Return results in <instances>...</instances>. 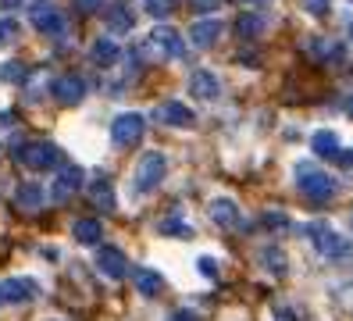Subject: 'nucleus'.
Listing matches in <instances>:
<instances>
[{"instance_id":"nucleus-17","label":"nucleus","mask_w":353,"mask_h":321,"mask_svg":"<svg viewBox=\"0 0 353 321\" xmlns=\"http://www.w3.org/2000/svg\"><path fill=\"white\" fill-rule=\"evenodd\" d=\"M43 200H47V193H43V186H39V182H22V186H18V193H14L18 211H26V214L39 211V207H43Z\"/></svg>"},{"instance_id":"nucleus-10","label":"nucleus","mask_w":353,"mask_h":321,"mask_svg":"<svg viewBox=\"0 0 353 321\" xmlns=\"http://www.w3.org/2000/svg\"><path fill=\"white\" fill-rule=\"evenodd\" d=\"M82 179H86V175H82V168H75V164H65V168L57 171V179H54V200H57V204L72 200L75 193L82 189Z\"/></svg>"},{"instance_id":"nucleus-38","label":"nucleus","mask_w":353,"mask_h":321,"mask_svg":"<svg viewBox=\"0 0 353 321\" xmlns=\"http://www.w3.org/2000/svg\"><path fill=\"white\" fill-rule=\"evenodd\" d=\"M346 115L353 118V93H350V100H346Z\"/></svg>"},{"instance_id":"nucleus-30","label":"nucleus","mask_w":353,"mask_h":321,"mask_svg":"<svg viewBox=\"0 0 353 321\" xmlns=\"http://www.w3.org/2000/svg\"><path fill=\"white\" fill-rule=\"evenodd\" d=\"M18 39V21L11 18H0V47H8V43Z\"/></svg>"},{"instance_id":"nucleus-16","label":"nucleus","mask_w":353,"mask_h":321,"mask_svg":"<svg viewBox=\"0 0 353 321\" xmlns=\"http://www.w3.org/2000/svg\"><path fill=\"white\" fill-rule=\"evenodd\" d=\"M121 57V47L111 39V36H100L93 39V47H90V61L97 64V68H111V64Z\"/></svg>"},{"instance_id":"nucleus-32","label":"nucleus","mask_w":353,"mask_h":321,"mask_svg":"<svg viewBox=\"0 0 353 321\" xmlns=\"http://www.w3.org/2000/svg\"><path fill=\"white\" fill-rule=\"evenodd\" d=\"M196 271H200L203 278H218V261H214V257H200V261H196Z\"/></svg>"},{"instance_id":"nucleus-24","label":"nucleus","mask_w":353,"mask_h":321,"mask_svg":"<svg viewBox=\"0 0 353 321\" xmlns=\"http://www.w3.org/2000/svg\"><path fill=\"white\" fill-rule=\"evenodd\" d=\"M132 26H136V18L129 14V8H111L108 11V29L111 32H132Z\"/></svg>"},{"instance_id":"nucleus-14","label":"nucleus","mask_w":353,"mask_h":321,"mask_svg":"<svg viewBox=\"0 0 353 321\" xmlns=\"http://www.w3.org/2000/svg\"><path fill=\"white\" fill-rule=\"evenodd\" d=\"M221 32H225V26L218 18H196L190 29V39H193V47H214L221 39Z\"/></svg>"},{"instance_id":"nucleus-35","label":"nucleus","mask_w":353,"mask_h":321,"mask_svg":"<svg viewBox=\"0 0 353 321\" xmlns=\"http://www.w3.org/2000/svg\"><path fill=\"white\" fill-rule=\"evenodd\" d=\"M190 4H193L196 11H218V4H221V0H190Z\"/></svg>"},{"instance_id":"nucleus-37","label":"nucleus","mask_w":353,"mask_h":321,"mask_svg":"<svg viewBox=\"0 0 353 321\" xmlns=\"http://www.w3.org/2000/svg\"><path fill=\"white\" fill-rule=\"evenodd\" d=\"M18 4H22V0H0V11H14Z\"/></svg>"},{"instance_id":"nucleus-39","label":"nucleus","mask_w":353,"mask_h":321,"mask_svg":"<svg viewBox=\"0 0 353 321\" xmlns=\"http://www.w3.org/2000/svg\"><path fill=\"white\" fill-rule=\"evenodd\" d=\"M243 4H264V0H243Z\"/></svg>"},{"instance_id":"nucleus-23","label":"nucleus","mask_w":353,"mask_h":321,"mask_svg":"<svg viewBox=\"0 0 353 321\" xmlns=\"http://www.w3.org/2000/svg\"><path fill=\"white\" fill-rule=\"evenodd\" d=\"M236 36L239 39L264 36V14H243V18H236Z\"/></svg>"},{"instance_id":"nucleus-5","label":"nucleus","mask_w":353,"mask_h":321,"mask_svg":"<svg viewBox=\"0 0 353 321\" xmlns=\"http://www.w3.org/2000/svg\"><path fill=\"white\" fill-rule=\"evenodd\" d=\"M18 161H22L26 168H32V171H47V168H54L61 161V150L54 143H47V139L22 143V146H18Z\"/></svg>"},{"instance_id":"nucleus-40","label":"nucleus","mask_w":353,"mask_h":321,"mask_svg":"<svg viewBox=\"0 0 353 321\" xmlns=\"http://www.w3.org/2000/svg\"><path fill=\"white\" fill-rule=\"evenodd\" d=\"M350 39H353V26H350Z\"/></svg>"},{"instance_id":"nucleus-33","label":"nucleus","mask_w":353,"mask_h":321,"mask_svg":"<svg viewBox=\"0 0 353 321\" xmlns=\"http://www.w3.org/2000/svg\"><path fill=\"white\" fill-rule=\"evenodd\" d=\"M303 8H307V14H328L332 0H303Z\"/></svg>"},{"instance_id":"nucleus-34","label":"nucleus","mask_w":353,"mask_h":321,"mask_svg":"<svg viewBox=\"0 0 353 321\" xmlns=\"http://www.w3.org/2000/svg\"><path fill=\"white\" fill-rule=\"evenodd\" d=\"M103 4H108V0H75V8H79V11H86V14H93V11H100Z\"/></svg>"},{"instance_id":"nucleus-13","label":"nucleus","mask_w":353,"mask_h":321,"mask_svg":"<svg viewBox=\"0 0 353 321\" xmlns=\"http://www.w3.org/2000/svg\"><path fill=\"white\" fill-rule=\"evenodd\" d=\"M157 121L172 125V128H193V125H196V115H193L185 104L168 100V104H161V107H157Z\"/></svg>"},{"instance_id":"nucleus-2","label":"nucleus","mask_w":353,"mask_h":321,"mask_svg":"<svg viewBox=\"0 0 353 321\" xmlns=\"http://www.w3.org/2000/svg\"><path fill=\"white\" fill-rule=\"evenodd\" d=\"M303 232L310 235L314 250H318L321 257H332V261H343V257L353 250V243L346 240V235H339L328 222H307V225H303Z\"/></svg>"},{"instance_id":"nucleus-31","label":"nucleus","mask_w":353,"mask_h":321,"mask_svg":"<svg viewBox=\"0 0 353 321\" xmlns=\"http://www.w3.org/2000/svg\"><path fill=\"white\" fill-rule=\"evenodd\" d=\"M14 128H18V118L11 111H0V139H8Z\"/></svg>"},{"instance_id":"nucleus-7","label":"nucleus","mask_w":353,"mask_h":321,"mask_svg":"<svg viewBox=\"0 0 353 321\" xmlns=\"http://www.w3.org/2000/svg\"><path fill=\"white\" fill-rule=\"evenodd\" d=\"M143 133H147V118L129 111V115H118L114 125H111V139L114 146H136L143 139Z\"/></svg>"},{"instance_id":"nucleus-19","label":"nucleus","mask_w":353,"mask_h":321,"mask_svg":"<svg viewBox=\"0 0 353 321\" xmlns=\"http://www.w3.org/2000/svg\"><path fill=\"white\" fill-rule=\"evenodd\" d=\"M310 146H314V154L325 157V161H336L343 154V146H339V136L332 133V128H321V133H314V139H310Z\"/></svg>"},{"instance_id":"nucleus-41","label":"nucleus","mask_w":353,"mask_h":321,"mask_svg":"<svg viewBox=\"0 0 353 321\" xmlns=\"http://www.w3.org/2000/svg\"><path fill=\"white\" fill-rule=\"evenodd\" d=\"M350 4H353V0H350Z\"/></svg>"},{"instance_id":"nucleus-11","label":"nucleus","mask_w":353,"mask_h":321,"mask_svg":"<svg viewBox=\"0 0 353 321\" xmlns=\"http://www.w3.org/2000/svg\"><path fill=\"white\" fill-rule=\"evenodd\" d=\"M97 268H100V275H108V278H125L129 275V257L121 253L118 246H100L97 250Z\"/></svg>"},{"instance_id":"nucleus-8","label":"nucleus","mask_w":353,"mask_h":321,"mask_svg":"<svg viewBox=\"0 0 353 321\" xmlns=\"http://www.w3.org/2000/svg\"><path fill=\"white\" fill-rule=\"evenodd\" d=\"M29 18H32V29L36 32H47V36H65V29H68L65 11L54 8V4H36Z\"/></svg>"},{"instance_id":"nucleus-9","label":"nucleus","mask_w":353,"mask_h":321,"mask_svg":"<svg viewBox=\"0 0 353 321\" xmlns=\"http://www.w3.org/2000/svg\"><path fill=\"white\" fill-rule=\"evenodd\" d=\"M207 214H211V222L221 225V228H243V211L232 197H214L207 204Z\"/></svg>"},{"instance_id":"nucleus-20","label":"nucleus","mask_w":353,"mask_h":321,"mask_svg":"<svg viewBox=\"0 0 353 321\" xmlns=\"http://www.w3.org/2000/svg\"><path fill=\"white\" fill-rule=\"evenodd\" d=\"M132 278H136V289H139L143 296H157V293L164 289V278H161V271H154V268H136Z\"/></svg>"},{"instance_id":"nucleus-27","label":"nucleus","mask_w":353,"mask_h":321,"mask_svg":"<svg viewBox=\"0 0 353 321\" xmlns=\"http://www.w3.org/2000/svg\"><path fill=\"white\" fill-rule=\"evenodd\" d=\"M264 228H272V232H289L293 228V218L289 214H282V211H264Z\"/></svg>"},{"instance_id":"nucleus-22","label":"nucleus","mask_w":353,"mask_h":321,"mask_svg":"<svg viewBox=\"0 0 353 321\" xmlns=\"http://www.w3.org/2000/svg\"><path fill=\"white\" fill-rule=\"evenodd\" d=\"M261 268H268L275 278H282V275L289 271V257H285V250H279V246H264V250H261Z\"/></svg>"},{"instance_id":"nucleus-12","label":"nucleus","mask_w":353,"mask_h":321,"mask_svg":"<svg viewBox=\"0 0 353 321\" xmlns=\"http://www.w3.org/2000/svg\"><path fill=\"white\" fill-rule=\"evenodd\" d=\"M54 97H57L61 104L75 107V104L86 100V82H82L79 75H57V79H54Z\"/></svg>"},{"instance_id":"nucleus-18","label":"nucleus","mask_w":353,"mask_h":321,"mask_svg":"<svg viewBox=\"0 0 353 321\" xmlns=\"http://www.w3.org/2000/svg\"><path fill=\"white\" fill-rule=\"evenodd\" d=\"M90 204H93V211H100V214H114V186H111L108 179H93V186H90Z\"/></svg>"},{"instance_id":"nucleus-21","label":"nucleus","mask_w":353,"mask_h":321,"mask_svg":"<svg viewBox=\"0 0 353 321\" xmlns=\"http://www.w3.org/2000/svg\"><path fill=\"white\" fill-rule=\"evenodd\" d=\"M72 235L82 243V246H93V243H100V235H103V228H100V222L97 218H79L75 225H72Z\"/></svg>"},{"instance_id":"nucleus-28","label":"nucleus","mask_w":353,"mask_h":321,"mask_svg":"<svg viewBox=\"0 0 353 321\" xmlns=\"http://www.w3.org/2000/svg\"><path fill=\"white\" fill-rule=\"evenodd\" d=\"M143 8H147L154 18H168L179 11V0H143Z\"/></svg>"},{"instance_id":"nucleus-1","label":"nucleus","mask_w":353,"mask_h":321,"mask_svg":"<svg viewBox=\"0 0 353 321\" xmlns=\"http://www.w3.org/2000/svg\"><path fill=\"white\" fill-rule=\"evenodd\" d=\"M296 189L303 193V197H307L310 204H328L332 197H336L339 182L332 179L328 171H321L318 164L300 161V164H296Z\"/></svg>"},{"instance_id":"nucleus-26","label":"nucleus","mask_w":353,"mask_h":321,"mask_svg":"<svg viewBox=\"0 0 353 321\" xmlns=\"http://www.w3.org/2000/svg\"><path fill=\"white\" fill-rule=\"evenodd\" d=\"M343 50H339V43H332V39H314L310 43V57L314 61H336Z\"/></svg>"},{"instance_id":"nucleus-4","label":"nucleus","mask_w":353,"mask_h":321,"mask_svg":"<svg viewBox=\"0 0 353 321\" xmlns=\"http://www.w3.org/2000/svg\"><path fill=\"white\" fill-rule=\"evenodd\" d=\"M164 175H168V157L161 154V150H150V154H143L139 164H136V193H150L164 182Z\"/></svg>"},{"instance_id":"nucleus-3","label":"nucleus","mask_w":353,"mask_h":321,"mask_svg":"<svg viewBox=\"0 0 353 321\" xmlns=\"http://www.w3.org/2000/svg\"><path fill=\"white\" fill-rule=\"evenodd\" d=\"M182 50H185V43H182V36L175 32V29H154L147 39L139 43V57L143 61H168V57H182Z\"/></svg>"},{"instance_id":"nucleus-29","label":"nucleus","mask_w":353,"mask_h":321,"mask_svg":"<svg viewBox=\"0 0 353 321\" xmlns=\"http://www.w3.org/2000/svg\"><path fill=\"white\" fill-rule=\"evenodd\" d=\"M0 79H4V82H26V64H22V61L0 64Z\"/></svg>"},{"instance_id":"nucleus-6","label":"nucleus","mask_w":353,"mask_h":321,"mask_svg":"<svg viewBox=\"0 0 353 321\" xmlns=\"http://www.w3.org/2000/svg\"><path fill=\"white\" fill-rule=\"evenodd\" d=\"M39 296L36 278H4L0 282V307H18V304H32Z\"/></svg>"},{"instance_id":"nucleus-15","label":"nucleus","mask_w":353,"mask_h":321,"mask_svg":"<svg viewBox=\"0 0 353 321\" xmlns=\"http://www.w3.org/2000/svg\"><path fill=\"white\" fill-rule=\"evenodd\" d=\"M190 93H193L196 100H218V97H221V82H218L214 72L200 68V72H193V79H190Z\"/></svg>"},{"instance_id":"nucleus-25","label":"nucleus","mask_w":353,"mask_h":321,"mask_svg":"<svg viewBox=\"0 0 353 321\" xmlns=\"http://www.w3.org/2000/svg\"><path fill=\"white\" fill-rule=\"evenodd\" d=\"M161 232H164V235H185V240H190V235H193V225L185 222V218H182L179 211H172L168 218L161 222Z\"/></svg>"},{"instance_id":"nucleus-36","label":"nucleus","mask_w":353,"mask_h":321,"mask_svg":"<svg viewBox=\"0 0 353 321\" xmlns=\"http://www.w3.org/2000/svg\"><path fill=\"white\" fill-rule=\"evenodd\" d=\"M168 321H196V314H190V311H179V314H172Z\"/></svg>"}]
</instances>
